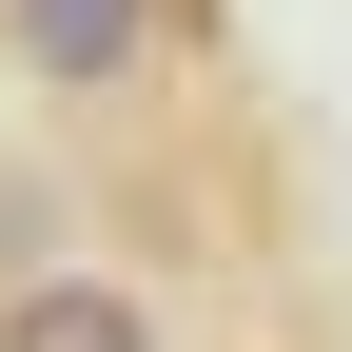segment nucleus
I'll return each mask as SVG.
<instances>
[{
	"mask_svg": "<svg viewBox=\"0 0 352 352\" xmlns=\"http://www.w3.org/2000/svg\"><path fill=\"white\" fill-rule=\"evenodd\" d=\"M176 20H196V0H0V59H20L39 98H138Z\"/></svg>",
	"mask_w": 352,
	"mask_h": 352,
	"instance_id": "1",
	"label": "nucleus"
},
{
	"mask_svg": "<svg viewBox=\"0 0 352 352\" xmlns=\"http://www.w3.org/2000/svg\"><path fill=\"white\" fill-rule=\"evenodd\" d=\"M0 352H157V294H138V274H78V254H39V274H0Z\"/></svg>",
	"mask_w": 352,
	"mask_h": 352,
	"instance_id": "2",
	"label": "nucleus"
},
{
	"mask_svg": "<svg viewBox=\"0 0 352 352\" xmlns=\"http://www.w3.org/2000/svg\"><path fill=\"white\" fill-rule=\"evenodd\" d=\"M0 274H39V176H0Z\"/></svg>",
	"mask_w": 352,
	"mask_h": 352,
	"instance_id": "3",
	"label": "nucleus"
}]
</instances>
